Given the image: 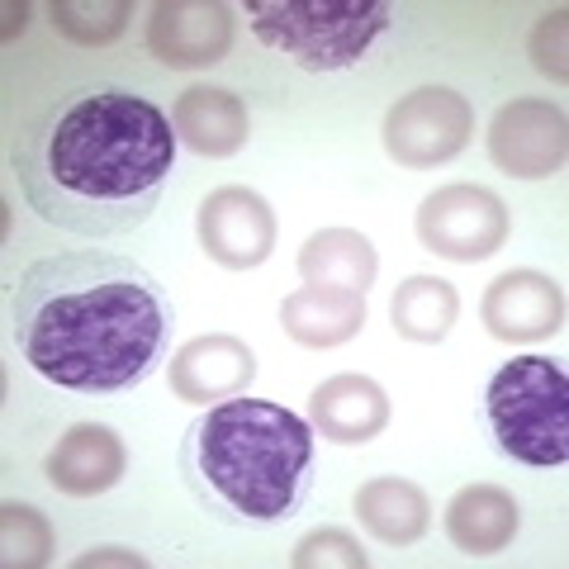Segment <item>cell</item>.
<instances>
[{
    "label": "cell",
    "instance_id": "cell-5",
    "mask_svg": "<svg viewBox=\"0 0 569 569\" xmlns=\"http://www.w3.org/2000/svg\"><path fill=\"white\" fill-rule=\"evenodd\" d=\"M493 447L518 466L556 470L569 460V376L550 356H518L485 385Z\"/></svg>",
    "mask_w": 569,
    "mask_h": 569
},
{
    "label": "cell",
    "instance_id": "cell-12",
    "mask_svg": "<svg viewBox=\"0 0 569 569\" xmlns=\"http://www.w3.org/2000/svg\"><path fill=\"white\" fill-rule=\"evenodd\" d=\"M257 380V356L233 332H204L171 356V395L186 403H223L247 395Z\"/></svg>",
    "mask_w": 569,
    "mask_h": 569
},
{
    "label": "cell",
    "instance_id": "cell-6",
    "mask_svg": "<svg viewBox=\"0 0 569 569\" xmlns=\"http://www.w3.org/2000/svg\"><path fill=\"white\" fill-rule=\"evenodd\" d=\"M385 152L408 171L447 167L475 133V104L451 86H418L385 114Z\"/></svg>",
    "mask_w": 569,
    "mask_h": 569
},
{
    "label": "cell",
    "instance_id": "cell-3",
    "mask_svg": "<svg viewBox=\"0 0 569 569\" xmlns=\"http://www.w3.org/2000/svg\"><path fill=\"white\" fill-rule=\"evenodd\" d=\"M181 479L213 522L276 527L313 489V427L280 403H209L181 437Z\"/></svg>",
    "mask_w": 569,
    "mask_h": 569
},
{
    "label": "cell",
    "instance_id": "cell-20",
    "mask_svg": "<svg viewBox=\"0 0 569 569\" xmlns=\"http://www.w3.org/2000/svg\"><path fill=\"white\" fill-rule=\"evenodd\" d=\"M389 318H395V332L403 342L437 347V342H447L456 328L460 295H456V284L441 276H408L395 290V299H389Z\"/></svg>",
    "mask_w": 569,
    "mask_h": 569
},
{
    "label": "cell",
    "instance_id": "cell-16",
    "mask_svg": "<svg viewBox=\"0 0 569 569\" xmlns=\"http://www.w3.org/2000/svg\"><path fill=\"white\" fill-rule=\"evenodd\" d=\"M284 337L299 347H342L366 328V295L356 290H332V284H299V290L280 305Z\"/></svg>",
    "mask_w": 569,
    "mask_h": 569
},
{
    "label": "cell",
    "instance_id": "cell-8",
    "mask_svg": "<svg viewBox=\"0 0 569 569\" xmlns=\"http://www.w3.org/2000/svg\"><path fill=\"white\" fill-rule=\"evenodd\" d=\"M569 157V123L565 110L550 100H508L489 119V162L518 181H546L565 171Z\"/></svg>",
    "mask_w": 569,
    "mask_h": 569
},
{
    "label": "cell",
    "instance_id": "cell-10",
    "mask_svg": "<svg viewBox=\"0 0 569 569\" xmlns=\"http://www.w3.org/2000/svg\"><path fill=\"white\" fill-rule=\"evenodd\" d=\"M233 6L223 0H157L148 10V52L176 71L219 67L233 48Z\"/></svg>",
    "mask_w": 569,
    "mask_h": 569
},
{
    "label": "cell",
    "instance_id": "cell-7",
    "mask_svg": "<svg viewBox=\"0 0 569 569\" xmlns=\"http://www.w3.org/2000/svg\"><path fill=\"white\" fill-rule=\"evenodd\" d=\"M413 228H418V242L432 257L475 266V261H489L508 242L512 219H508V204L493 190L456 181L427 194Z\"/></svg>",
    "mask_w": 569,
    "mask_h": 569
},
{
    "label": "cell",
    "instance_id": "cell-9",
    "mask_svg": "<svg viewBox=\"0 0 569 569\" xmlns=\"http://www.w3.org/2000/svg\"><path fill=\"white\" fill-rule=\"evenodd\" d=\"M194 233L213 266L257 271L276 252V209L247 186H219L204 194L200 213H194Z\"/></svg>",
    "mask_w": 569,
    "mask_h": 569
},
{
    "label": "cell",
    "instance_id": "cell-26",
    "mask_svg": "<svg viewBox=\"0 0 569 569\" xmlns=\"http://www.w3.org/2000/svg\"><path fill=\"white\" fill-rule=\"evenodd\" d=\"M6 14H10L6 39H14V33H24V24H29V6H6Z\"/></svg>",
    "mask_w": 569,
    "mask_h": 569
},
{
    "label": "cell",
    "instance_id": "cell-14",
    "mask_svg": "<svg viewBox=\"0 0 569 569\" xmlns=\"http://www.w3.org/2000/svg\"><path fill=\"white\" fill-rule=\"evenodd\" d=\"M309 427L337 447H366L389 427V395L370 376H332L313 389Z\"/></svg>",
    "mask_w": 569,
    "mask_h": 569
},
{
    "label": "cell",
    "instance_id": "cell-18",
    "mask_svg": "<svg viewBox=\"0 0 569 569\" xmlns=\"http://www.w3.org/2000/svg\"><path fill=\"white\" fill-rule=\"evenodd\" d=\"M356 522H361L380 546H413L432 527V503L413 479L376 475L356 489Z\"/></svg>",
    "mask_w": 569,
    "mask_h": 569
},
{
    "label": "cell",
    "instance_id": "cell-22",
    "mask_svg": "<svg viewBox=\"0 0 569 569\" xmlns=\"http://www.w3.org/2000/svg\"><path fill=\"white\" fill-rule=\"evenodd\" d=\"M52 537L48 518L33 503H6L0 508V550H6V569H39L52 560Z\"/></svg>",
    "mask_w": 569,
    "mask_h": 569
},
{
    "label": "cell",
    "instance_id": "cell-24",
    "mask_svg": "<svg viewBox=\"0 0 569 569\" xmlns=\"http://www.w3.org/2000/svg\"><path fill=\"white\" fill-rule=\"evenodd\" d=\"M565 20H569L565 6L546 10L537 20V29H531V43H527L531 67H537L541 77H550L556 86H565V77H569V67H565Z\"/></svg>",
    "mask_w": 569,
    "mask_h": 569
},
{
    "label": "cell",
    "instance_id": "cell-2",
    "mask_svg": "<svg viewBox=\"0 0 569 569\" xmlns=\"http://www.w3.org/2000/svg\"><path fill=\"white\" fill-rule=\"evenodd\" d=\"M176 309L148 266L119 252H58L10 284V337L71 395H123L171 351Z\"/></svg>",
    "mask_w": 569,
    "mask_h": 569
},
{
    "label": "cell",
    "instance_id": "cell-11",
    "mask_svg": "<svg viewBox=\"0 0 569 569\" xmlns=\"http://www.w3.org/2000/svg\"><path fill=\"white\" fill-rule=\"evenodd\" d=\"M479 318L498 342H541L565 323V290L546 271H503L479 299Z\"/></svg>",
    "mask_w": 569,
    "mask_h": 569
},
{
    "label": "cell",
    "instance_id": "cell-21",
    "mask_svg": "<svg viewBox=\"0 0 569 569\" xmlns=\"http://www.w3.org/2000/svg\"><path fill=\"white\" fill-rule=\"evenodd\" d=\"M52 29L62 33L67 43L81 48H110L133 20V0H52L48 6Z\"/></svg>",
    "mask_w": 569,
    "mask_h": 569
},
{
    "label": "cell",
    "instance_id": "cell-19",
    "mask_svg": "<svg viewBox=\"0 0 569 569\" xmlns=\"http://www.w3.org/2000/svg\"><path fill=\"white\" fill-rule=\"evenodd\" d=\"M376 271H380L376 242L356 233V228H323V233H313L299 247V276H305V284H332V290L366 295L376 284Z\"/></svg>",
    "mask_w": 569,
    "mask_h": 569
},
{
    "label": "cell",
    "instance_id": "cell-23",
    "mask_svg": "<svg viewBox=\"0 0 569 569\" xmlns=\"http://www.w3.org/2000/svg\"><path fill=\"white\" fill-rule=\"evenodd\" d=\"M290 565L295 569H366L370 556L347 527H313L309 537H299Z\"/></svg>",
    "mask_w": 569,
    "mask_h": 569
},
{
    "label": "cell",
    "instance_id": "cell-25",
    "mask_svg": "<svg viewBox=\"0 0 569 569\" xmlns=\"http://www.w3.org/2000/svg\"><path fill=\"white\" fill-rule=\"evenodd\" d=\"M77 569H96V565H129V569H148V556L138 550H123V546H100V550H86V556L71 560Z\"/></svg>",
    "mask_w": 569,
    "mask_h": 569
},
{
    "label": "cell",
    "instance_id": "cell-15",
    "mask_svg": "<svg viewBox=\"0 0 569 569\" xmlns=\"http://www.w3.org/2000/svg\"><path fill=\"white\" fill-rule=\"evenodd\" d=\"M171 129L176 142L200 157H238L252 138V119H247V104L223 86H190L171 104Z\"/></svg>",
    "mask_w": 569,
    "mask_h": 569
},
{
    "label": "cell",
    "instance_id": "cell-13",
    "mask_svg": "<svg viewBox=\"0 0 569 569\" xmlns=\"http://www.w3.org/2000/svg\"><path fill=\"white\" fill-rule=\"evenodd\" d=\"M48 485L67 498H96L110 493L123 470H129V451L114 427L104 422H71L58 437V447L48 451Z\"/></svg>",
    "mask_w": 569,
    "mask_h": 569
},
{
    "label": "cell",
    "instance_id": "cell-1",
    "mask_svg": "<svg viewBox=\"0 0 569 569\" xmlns=\"http://www.w3.org/2000/svg\"><path fill=\"white\" fill-rule=\"evenodd\" d=\"M29 209L77 238H123L162 204L176 129L148 96L81 86L48 104L14 148Z\"/></svg>",
    "mask_w": 569,
    "mask_h": 569
},
{
    "label": "cell",
    "instance_id": "cell-4",
    "mask_svg": "<svg viewBox=\"0 0 569 569\" xmlns=\"http://www.w3.org/2000/svg\"><path fill=\"white\" fill-rule=\"evenodd\" d=\"M257 39L305 71H347L370 58L389 24V0H247Z\"/></svg>",
    "mask_w": 569,
    "mask_h": 569
},
{
    "label": "cell",
    "instance_id": "cell-17",
    "mask_svg": "<svg viewBox=\"0 0 569 569\" xmlns=\"http://www.w3.org/2000/svg\"><path fill=\"white\" fill-rule=\"evenodd\" d=\"M522 531L518 498L498 485H466L447 503V541L466 556H498Z\"/></svg>",
    "mask_w": 569,
    "mask_h": 569
}]
</instances>
